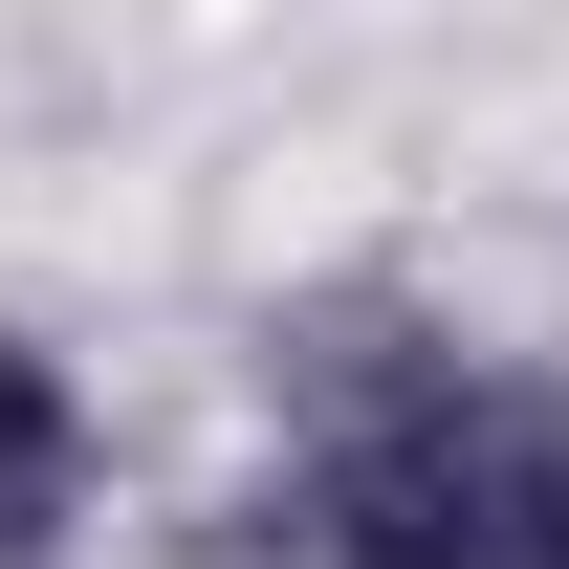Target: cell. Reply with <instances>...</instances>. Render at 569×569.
Masks as SVG:
<instances>
[{
    "instance_id": "obj_2",
    "label": "cell",
    "mask_w": 569,
    "mask_h": 569,
    "mask_svg": "<svg viewBox=\"0 0 569 569\" xmlns=\"http://www.w3.org/2000/svg\"><path fill=\"white\" fill-rule=\"evenodd\" d=\"M67 526H88V395L44 329H0V569H44Z\"/></svg>"
},
{
    "instance_id": "obj_1",
    "label": "cell",
    "mask_w": 569,
    "mask_h": 569,
    "mask_svg": "<svg viewBox=\"0 0 569 569\" xmlns=\"http://www.w3.org/2000/svg\"><path fill=\"white\" fill-rule=\"evenodd\" d=\"M198 569H569V372H329Z\"/></svg>"
}]
</instances>
